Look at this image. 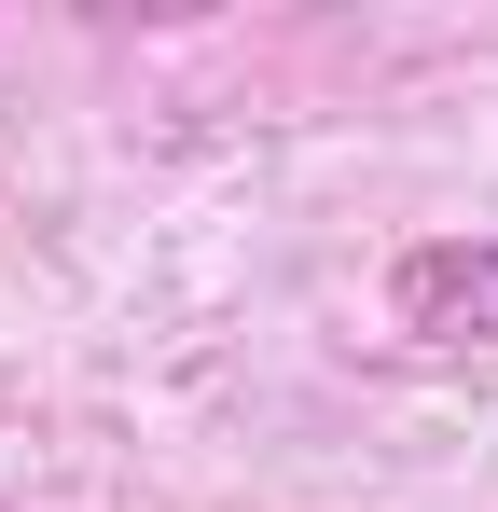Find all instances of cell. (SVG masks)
Returning <instances> with one entry per match:
<instances>
[{
    "label": "cell",
    "instance_id": "1",
    "mask_svg": "<svg viewBox=\"0 0 498 512\" xmlns=\"http://www.w3.org/2000/svg\"><path fill=\"white\" fill-rule=\"evenodd\" d=\"M388 319L415 346H498V236H415L388 263Z\"/></svg>",
    "mask_w": 498,
    "mask_h": 512
}]
</instances>
